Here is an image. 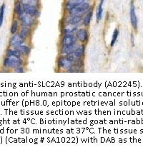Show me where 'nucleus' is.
Masks as SVG:
<instances>
[{
	"mask_svg": "<svg viewBox=\"0 0 143 152\" xmlns=\"http://www.w3.org/2000/svg\"><path fill=\"white\" fill-rule=\"evenodd\" d=\"M92 9V6L89 1H84V2L80 3L76 5L75 7L71 9L70 10L67 12V14L72 15H81L84 16L85 14H87L89 10Z\"/></svg>",
	"mask_w": 143,
	"mask_h": 152,
	"instance_id": "1",
	"label": "nucleus"
},
{
	"mask_svg": "<svg viewBox=\"0 0 143 152\" xmlns=\"http://www.w3.org/2000/svg\"><path fill=\"white\" fill-rule=\"evenodd\" d=\"M24 60L22 58H18L16 56H7L4 60V66L7 69H14L22 66Z\"/></svg>",
	"mask_w": 143,
	"mask_h": 152,
	"instance_id": "2",
	"label": "nucleus"
},
{
	"mask_svg": "<svg viewBox=\"0 0 143 152\" xmlns=\"http://www.w3.org/2000/svg\"><path fill=\"white\" fill-rule=\"evenodd\" d=\"M83 16L81 15H72L67 14V15L63 18V23L65 25H71L78 26L82 24Z\"/></svg>",
	"mask_w": 143,
	"mask_h": 152,
	"instance_id": "3",
	"label": "nucleus"
},
{
	"mask_svg": "<svg viewBox=\"0 0 143 152\" xmlns=\"http://www.w3.org/2000/svg\"><path fill=\"white\" fill-rule=\"evenodd\" d=\"M17 19L20 22L21 26H28V27H30L32 29L37 24V19L31 17V16L26 15L25 13L17 17Z\"/></svg>",
	"mask_w": 143,
	"mask_h": 152,
	"instance_id": "4",
	"label": "nucleus"
},
{
	"mask_svg": "<svg viewBox=\"0 0 143 152\" xmlns=\"http://www.w3.org/2000/svg\"><path fill=\"white\" fill-rule=\"evenodd\" d=\"M77 39L75 34H63L60 40V47H67L77 45Z\"/></svg>",
	"mask_w": 143,
	"mask_h": 152,
	"instance_id": "5",
	"label": "nucleus"
},
{
	"mask_svg": "<svg viewBox=\"0 0 143 152\" xmlns=\"http://www.w3.org/2000/svg\"><path fill=\"white\" fill-rule=\"evenodd\" d=\"M23 10L24 13L26 15L31 16V17H34V18H39L40 15V7L34 6V5L29 4H22Z\"/></svg>",
	"mask_w": 143,
	"mask_h": 152,
	"instance_id": "6",
	"label": "nucleus"
},
{
	"mask_svg": "<svg viewBox=\"0 0 143 152\" xmlns=\"http://www.w3.org/2000/svg\"><path fill=\"white\" fill-rule=\"evenodd\" d=\"M57 67L59 70H65L68 71L69 69L72 68L73 66V64L70 62L67 59L66 56L60 55L57 59Z\"/></svg>",
	"mask_w": 143,
	"mask_h": 152,
	"instance_id": "7",
	"label": "nucleus"
},
{
	"mask_svg": "<svg viewBox=\"0 0 143 152\" xmlns=\"http://www.w3.org/2000/svg\"><path fill=\"white\" fill-rule=\"evenodd\" d=\"M77 42L81 44H86L89 39V31L86 27L79 28L75 34Z\"/></svg>",
	"mask_w": 143,
	"mask_h": 152,
	"instance_id": "8",
	"label": "nucleus"
},
{
	"mask_svg": "<svg viewBox=\"0 0 143 152\" xmlns=\"http://www.w3.org/2000/svg\"><path fill=\"white\" fill-rule=\"evenodd\" d=\"M24 42H25V39L22 38L19 34L16 33L15 34H12V37L10 38V46L12 48H16V47L24 45Z\"/></svg>",
	"mask_w": 143,
	"mask_h": 152,
	"instance_id": "9",
	"label": "nucleus"
},
{
	"mask_svg": "<svg viewBox=\"0 0 143 152\" xmlns=\"http://www.w3.org/2000/svg\"><path fill=\"white\" fill-rule=\"evenodd\" d=\"M84 51H85V46H84V44H81V45H78V46L75 49V51L71 53V54H73L74 56L76 58V59L78 61V60L83 59Z\"/></svg>",
	"mask_w": 143,
	"mask_h": 152,
	"instance_id": "10",
	"label": "nucleus"
},
{
	"mask_svg": "<svg viewBox=\"0 0 143 152\" xmlns=\"http://www.w3.org/2000/svg\"><path fill=\"white\" fill-rule=\"evenodd\" d=\"M130 21H131V24L133 27L134 29H137V15H136L135 12V7L134 5L133 2L131 3V6H130Z\"/></svg>",
	"mask_w": 143,
	"mask_h": 152,
	"instance_id": "11",
	"label": "nucleus"
},
{
	"mask_svg": "<svg viewBox=\"0 0 143 152\" xmlns=\"http://www.w3.org/2000/svg\"><path fill=\"white\" fill-rule=\"evenodd\" d=\"M93 15V11L92 9L91 10H89L87 14H85L82 17V25H83L84 27H88L90 25L92 18Z\"/></svg>",
	"mask_w": 143,
	"mask_h": 152,
	"instance_id": "12",
	"label": "nucleus"
},
{
	"mask_svg": "<svg viewBox=\"0 0 143 152\" xmlns=\"http://www.w3.org/2000/svg\"><path fill=\"white\" fill-rule=\"evenodd\" d=\"M32 30V28L28 27V26H21L20 29L19 31V34L20 35L22 38H24V39H26L27 38H29L31 36V34Z\"/></svg>",
	"mask_w": 143,
	"mask_h": 152,
	"instance_id": "13",
	"label": "nucleus"
},
{
	"mask_svg": "<svg viewBox=\"0 0 143 152\" xmlns=\"http://www.w3.org/2000/svg\"><path fill=\"white\" fill-rule=\"evenodd\" d=\"M18 52L20 53L22 56H24V57H26V56H28L29 55L31 52V48L28 45H22L19 47H17L15 48Z\"/></svg>",
	"mask_w": 143,
	"mask_h": 152,
	"instance_id": "14",
	"label": "nucleus"
},
{
	"mask_svg": "<svg viewBox=\"0 0 143 152\" xmlns=\"http://www.w3.org/2000/svg\"><path fill=\"white\" fill-rule=\"evenodd\" d=\"M77 29H78V26H71V25H65L62 26V33L63 34H75L77 32Z\"/></svg>",
	"mask_w": 143,
	"mask_h": 152,
	"instance_id": "15",
	"label": "nucleus"
},
{
	"mask_svg": "<svg viewBox=\"0 0 143 152\" xmlns=\"http://www.w3.org/2000/svg\"><path fill=\"white\" fill-rule=\"evenodd\" d=\"M105 2V0H100L98 10H97L96 13V19L97 22H99L102 19V14H103V4Z\"/></svg>",
	"mask_w": 143,
	"mask_h": 152,
	"instance_id": "16",
	"label": "nucleus"
},
{
	"mask_svg": "<svg viewBox=\"0 0 143 152\" xmlns=\"http://www.w3.org/2000/svg\"><path fill=\"white\" fill-rule=\"evenodd\" d=\"M14 12L17 17L22 15L24 14V10H23V6L20 1L17 0L15 3V8H14Z\"/></svg>",
	"mask_w": 143,
	"mask_h": 152,
	"instance_id": "17",
	"label": "nucleus"
},
{
	"mask_svg": "<svg viewBox=\"0 0 143 152\" xmlns=\"http://www.w3.org/2000/svg\"><path fill=\"white\" fill-rule=\"evenodd\" d=\"M19 29V20L18 19H13L11 25V29H10V31H11L12 34H15L17 32Z\"/></svg>",
	"mask_w": 143,
	"mask_h": 152,
	"instance_id": "18",
	"label": "nucleus"
},
{
	"mask_svg": "<svg viewBox=\"0 0 143 152\" xmlns=\"http://www.w3.org/2000/svg\"><path fill=\"white\" fill-rule=\"evenodd\" d=\"M22 3V4H29L34 6L40 7V0H18Z\"/></svg>",
	"mask_w": 143,
	"mask_h": 152,
	"instance_id": "19",
	"label": "nucleus"
},
{
	"mask_svg": "<svg viewBox=\"0 0 143 152\" xmlns=\"http://www.w3.org/2000/svg\"><path fill=\"white\" fill-rule=\"evenodd\" d=\"M118 36H119V30H118V29H115L114 30V31H113L112 39H111V42H110V47H114V45H115V43L117 41Z\"/></svg>",
	"mask_w": 143,
	"mask_h": 152,
	"instance_id": "20",
	"label": "nucleus"
},
{
	"mask_svg": "<svg viewBox=\"0 0 143 152\" xmlns=\"http://www.w3.org/2000/svg\"><path fill=\"white\" fill-rule=\"evenodd\" d=\"M4 12H5V4H3L0 7V28L2 26L3 22H4Z\"/></svg>",
	"mask_w": 143,
	"mask_h": 152,
	"instance_id": "21",
	"label": "nucleus"
},
{
	"mask_svg": "<svg viewBox=\"0 0 143 152\" xmlns=\"http://www.w3.org/2000/svg\"><path fill=\"white\" fill-rule=\"evenodd\" d=\"M14 72H18V73H22V72H24V68H23L22 66H18V67H17V68H15V69H14Z\"/></svg>",
	"mask_w": 143,
	"mask_h": 152,
	"instance_id": "22",
	"label": "nucleus"
},
{
	"mask_svg": "<svg viewBox=\"0 0 143 152\" xmlns=\"http://www.w3.org/2000/svg\"><path fill=\"white\" fill-rule=\"evenodd\" d=\"M131 42H132V46H134V36H133V34L131 35Z\"/></svg>",
	"mask_w": 143,
	"mask_h": 152,
	"instance_id": "23",
	"label": "nucleus"
}]
</instances>
